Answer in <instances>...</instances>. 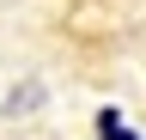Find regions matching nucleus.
I'll list each match as a JSON object with an SVG mask.
<instances>
[{
	"mask_svg": "<svg viewBox=\"0 0 146 140\" xmlns=\"http://www.w3.org/2000/svg\"><path fill=\"white\" fill-rule=\"evenodd\" d=\"M36 98H43V92H36V85H25V92H12V98H6V110H31Z\"/></svg>",
	"mask_w": 146,
	"mask_h": 140,
	"instance_id": "nucleus-1",
	"label": "nucleus"
}]
</instances>
